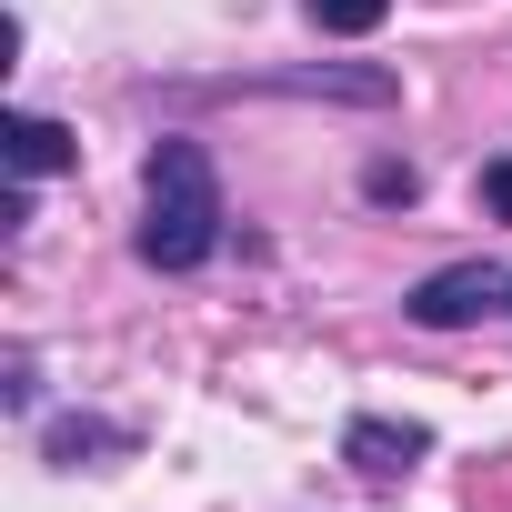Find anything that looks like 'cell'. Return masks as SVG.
<instances>
[{
	"label": "cell",
	"instance_id": "6da1fadb",
	"mask_svg": "<svg viewBox=\"0 0 512 512\" xmlns=\"http://www.w3.org/2000/svg\"><path fill=\"white\" fill-rule=\"evenodd\" d=\"M221 251V181L201 141H161L141 171V262L151 272H201Z\"/></svg>",
	"mask_w": 512,
	"mask_h": 512
},
{
	"label": "cell",
	"instance_id": "7a4b0ae2",
	"mask_svg": "<svg viewBox=\"0 0 512 512\" xmlns=\"http://www.w3.org/2000/svg\"><path fill=\"white\" fill-rule=\"evenodd\" d=\"M482 312H512V272H502V262H452V272H432V282L412 292V322H422V332H462V322H482Z\"/></svg>",
	"mask_w": 512,
	"mask_h": 512
},
{
	"label": "cell",
	"instance_id": "3957f363",
	"mask_svg": "<svg viewBox=\"0 0 512 512\" xmlns=\"http://www.w3.org/2000/svg\"><path fill=\"white\" fill-rule=\"evenodd\" d=\"M422 452H432V432H422V422H382V412H362V422L342 432V462H352L362 482H402Z\"/></svg>",
	"mask_w": 512,
	"mask_h": 512
},
{
	"label": "cell",
	"instance_id": "277c9868",
	"mask_svg": "<svg viewBox=\"0 0 512 512\" xmlns=\"http://www.w3.org/2000/svg\"><path fill=\"white\" fill-rule=\"evenodd\" d=\"M81 161V141L51 121V111H11V181H51V171H71Z\"/></svg>",
	"mask_w": 512,
	"mask_h": 512
},
{
	"label": "cell",
	"instance_id": "5b68a950",
	"mask_svg": "<svg viewBox=\"0 0 512 512\" xmlns=\"http://www.w3.org/2000/svg\"><path fill=\"white\" fill-rule=\"evenodd\" d=\"M302 11H312L322 31H342V41H362V31H382V11H392V0H302Z\"/></svg>",
	"mask_w": 512,
	"mask_h": 512
},
{
	"label": "cell",
	"instance_id": "8992f818",
	"mask_svg": "<svg viewBox=\"0 0 512 512\" xmlns=\"http://www.w3.org/2000/svg\"><path fill=\"white\" fill-rule=\"evenodd\" d=\"M121 432L111 422H51V462H81V452H111Z\"/></svg>",
	"mask_w": 512,
	"mask_h": 512
},
{
	"label": "cell",
	"instance_id": "52a82bcc",
	"mask_svg": "<svg viewBox=\"0 0 512 512\" xmlns=\"http://www.w3.org/2000/svg\"><path fill=\"white\" fill-rule=\"evenodd\" d=\"M482 201H492V211L512 221V161H482Z\"/></svg>",
	"mask_w": 512,
	"mask_h": 512
}]
</instances>
